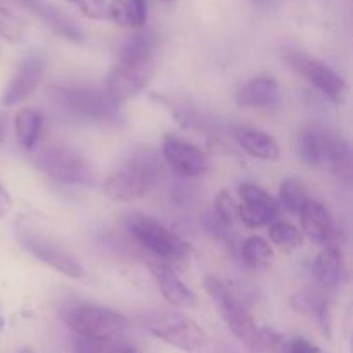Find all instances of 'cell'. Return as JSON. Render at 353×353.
Instances as JSON below:
<instances>
[{"instance_id":"30bf717a","label":"cell","mask_w":353,"mask_h":353,"mask_svg":"<svg viewBox=\"0 0 353 353\" xmlns=\"http://www.w3.org/2000/svg\"><path fill=\"white\" fill-rule=\"evenodd\" d=\"M19 240L24 250H28L34 259L47 264L48 268L55 269L61 274L72 279H78L85 276V268L81 265V262L74 255L69 254L68 250L48 241L47 238H41L38 234L30 233V231L21 230Z\"/></svg>"},{"instance_id":"4dcf8cb0","label":"cell","mask_w":353,"mask_h":353,"mask_svg":"<svg viewBox=\"0 0 353 353\" xmlns=\"http://www.w3.org/2000/svg\"><path fill=\"white\" fill-rule=\"evenodd\" d=\"M69 2L78 7L79 12L88 19H102L107 16L105 0H69Z\"/></svg>"},{"instance_id":"d6986e66","label":"cell","mask_w":353,"mask_h":353,"mask_svg":"<svg viewBox=\"0 0 353 353\" xmlns=\"http://www.w3.org/2000/svg\"><path fill=\"white\" fill-rule=\"evenodd\" d=\"M327 133L323 128L307 126L296 133V154L300 161L309 168H321L324 165L326 155Z\"/></svg>"},{"instance_id":"5b68a950","label":"cell","mask_w":353,"mask_h":353,"mask_svg":"<svg viewBox=\"0 0 353 353\" xmlns=\"http://www.w3.org/2000/svg\"><path fill=\"white\" fill-rule=\"evenodd\" d=\"M128 231L133 240L155 255L157 261L174 269L183 268L188 262V245L159 221L143 214H133L128 219Z\"/></svg>"},{"instance_id":"484cf974","label":"cell","mask_w":353,"mask_h":353,"mask_svg":"<svg viewBox=\"0 0 353 353\" xmlns=\"http://www.w3.org/2000/svg\"><path fill=\"white\" fill-rule=\"evenodd\" d=\"M307 200H309L307 188L300 179H283L281 185H279V203H281L288 212L299 214V210L302 209V205Z\"/></svg>"},{"instance_id":"ac0fdd59","label":"cell","mask_w":353,"mask_h":353,"mask_svg":"<svg viewBox=\"0 0 353 353\" xmlns=\"http://www.w3.org/2000/svg\"><path fill=\"white\" fill-rule=\"evenodd\" d=\"M312 274L324 290L340 288L345 278L343 254L336 245H327L316 257L312 264Z\"/></svg>"},{"instance_id":"5bb4252c","label":"cell","mask_w":353,"mask_h":353,"mask_svg":"<svg viewBox=\"0 0 353 353\" xmlns=\"http://www.w3.org/2000/svg\"><path fill=\"white\" fill-rule=\"evenodd\" d=\"M147 265L150 269L152 278L155 279L162 296L168 300V303H171L174 307H188V309L196 305L195 293L179 279L174 268H171V265L164 264L161 261H152Z\"/></svg>"},{"instance_id":"ffe728a7","label":"cell","mask_w":353,"mask_h":353,"mask_svg":"<svg viewBox=\"0 0 353 353\" xmlns=\"http://www.w3.org/2000/svg\"><path fill=\"white\" fill-rule=\"evenodd\" d=\"M30 9L37 12L48 24V28H52L59 37L65 38L69 41H74V43H81L85 40V33L76 24V21L69 17L68 14L62 12V10H59L57 7L50 6L45 0H38V2L31 3Z\"/></svg>"},{"instance_id":"e0dca14e","label":"cell","mask_w":353,"mask_h":353,"mask_svg":"<svg viewBox=\"0 0 353 353\" xmlns=\"http://www.w3.org/2000/svg\"><path fill=\"white\" fill-rule=\"evenodd\" d=\"M233 138L238 147L252 157L268 162L279 161V157H281V148H279L278 141L265 131L241 126L233 131Z\"/></svg>"},{"instance_id":"cb8c5ba5","label":"cell","mask_w":353,"mask_h":353,"mask_svg":"<svg viewBox=\"0 0 353 353\" xmlns=\"http://www.w3.org/2000/svg\"><path fill=\"white\" fill-rule=\"evenodd\" d=\"M107 16L119 26L143 28L148 10L145 0H110L107 2Z\"/></svg>"},{"instance_id":"6da1fadb","label":"cell","mask_w":353,"mask_h":353,"mask_svg":"<svg viewBox=\"0 0 353 353\" xmlns=\"http://www.w3.org/2000/svg\"><path fill=\"white\" fill-rule=\"evenodd\" d=\"M157 37L138 28L121 47L116 64L105 78V90L117 103L133 99L150 83L155 69Z\"/></svg>"},{"instance_id":"1f68e13d","label":"cell","mask_w":353,"mask_h":353,"mask_svg":"<svg viewBox=\"0 0 353 353\" xmlns=\"http://www.w3.org/2000/svg\"><path fill=\"white\" fill-rule=\"evenodd\" d=\"M281 353H324L317 345L310 343L305 338H292L290 341H286L285 348Z\"/></svg>"},{"instance_id":"8d00e7d4","label":"cell","mask_w":353,"mask_h":353,"mask_svg":"<svg viewBox=\"0 0 353 353\" xmlns=\"http://www.w3.org/2000/svg\"><path fill=\"white\" fill-rule=\"evenodd\" d=\"M23 2H24V3H26V6H28V7H30V6H31V3L38 2V0H23Z\"/></svg>"},{"instance_id":"603a6c76","label":"cell","mask_w":353,"mask_h":353,"mask_svg":"<svg viewBox=\"0 0 353 353\" xmlns=\"http://www.w3.org/2000/svg\"><path fill=\"white\" fill-rule=\"evenodd\" d=\"M41 128H43V116L40 110L23 107L17 110L14 119V130H16V140L23 150L30 152L37 147L40 140Z\"/></svg>"},{"instance_id":"ba28073f","label":"cell","mask_w":353,"mask_h":353,"mask_svg":"<svg viewBox=\"0 0 353 353\" xmlns=\"http://www.w3.org/2000/svg\"><path fill=\"white\" fill-rule=\"evenodd\" d=\"M145 327L154 338L186 353H193L207 345L205 331L185 314L171 312L152 317Z\"/></svg>"},{"instance_id":"836d02e7","label":"cell","mask_w":353,"mask_h":353,"mask_svg":"<svg viewBox=\"0 0 353 353\" xmlns=\"http://www.w3.org/2000/svg\"><path fill=\"white\" fill-rule=\"evenodd\" d=\"M105 353H138L137 348L130 343H116L112 347H109Z\"/></svg>"},{"instance_id":"74e56055","label":"cell","mask_w":353,"mask_h":353,"mask_svg":"<svg viewBox=\"0 0 353 353\" xmlns=\"http://www.w3.org/2000/svg\"><path fill=\"white\" fill-rule=\"evenodd\" d=\"M2 327H3V321H2V317H0V331H2Z\"/></svg>"},{"instance_id":"f1b7e54d","label":"cell","mask_w":353,"mask_h":353,"mask_svg":"<svg viewBox=\"0 0 353 353\" xmlns=\"http://www.w3.org/2000/svg\"><path fill=\"white\" fill-rule=\"evenodd\" d=\"M214 216L224 224H230L233 226L234 221L238 219V203L234 202V199L231 196L230 192H221L216 199V210H214Z\"/></svg>"},{"instance_id":"f546056e","label":"cell","mask_w":353,"mask_h":353,"mask_svg":"<svg viewBox=\"0 0 353 353\" xmlns=\"http://www.w3.org/2000/svg\"><path fill=\"white\" fill-rule=\"evenodd\" d=\"M110 340L85 336V334H72V352L74 353H105Z\"/></svg>"},{"instance_id":"d6a6232c","label":"cell","mask_w":353,"mask_h":353,"mask_svg":"<svg viewBox=\"0 0 353 353\" xmlns=\"http://www.w3.org/2000/svg\"><path fill=\"white\" fill-rule=\"evenodd\" d=\"M10 207H12V200H10V195L7 193V190L3 188L2 183H0V219L9 214Z\"/></svg>"},{"instance_id":"8992f818","label":"cell","mask_w":353,"mask_h":353,"mask_svg":"<svg viewBox=\"0 0 353 353\" xmlns=\"http://www.w3.org/2000/svg\"><path fill=\"white\" fill-rule=\"evenodd\" d=\"M34 165L61 185L88 186L93 183V168L88 159L69 147H47L38 152Z\"/></svg>"},{"instance_id":"d590c367","label":"cell","mask_w":353,"mask_h":353,"mask_svg":"<svg viewBox=\"0 0 353 353\" xmlns=\"http://www.w3.org/2000/svg\"><path fill=\"white\" fill-rule=\"evenodd\" d=\"M2 140H3V123L0 121V143H2Z\"/></svg>"},{"instance_id":"44dd1931","label":"cell","mask_w":353,"mask_h":353,"mask_svg":"<svg viewBox=\"0 0 353 353\" xmlns=\"http://www.w3.org/2000/svg\"><path fill=\"white\" fill-rule=\"evenodd\" d=\"M292 307L302 316L316 319L323 333L331 336V323H333V314H331V302L317 293L300 292L292 296Z\"/></svg>"},{"instance_id":"d4e9b609","label":"cell","mask_w":353,"mask_h":353,"mask_svg":"<svg viewBox=\"0 0 353 353\" xmlns=\"http://www.w3.org/2000/svg\"><path fill=\"white\" fill-rule=\"evenodd\" d=\"M241 261L252 269H261L271 262L272 259V248L264 238L261 236H250L241 243L240 248Z\"/></svg>"},{"instance_id":"f35d334b","label":"cell","mask_w":353,"mask_h":353,"mask_svg":"<svg viewBox=\"0 0 353 353\" xmlns=\"http://www.w3.org/2000/svg\"><path fill=\"white\" fill-rule=\"evenodd\" d=\"M164 2H174V0H164Z\"/></svg>"},{"instance_id":"7402d4cb","label":"cell","mask_w":353,"mask_h":353,"mask_svg":"<svg viewBox=\"0 0 353 353\" xmlns=\"http://www.w3.org/2000/svg\"><path fill=\"white\" fill-rule=\"evenodd\" d=\"M324 165H327L341 181H352V150L348 141L341 134L327 133Z\"/></svg>"},{"instance_id":"3957f363","label":"cell","mask_w":353,"mask_h":353,"mask_svg":"<svg viewBox=\"0 0 353 353\" xmlns=\"http://www.w3.org/2000/svg\"><path fill=\"white\" fill-rule=\"evenodd\" d=\"M50 95L61 109L88 123H116L119 121V105L105 88L95 85H54Z\"/></svg>"},{"instance_id":"8fae6325","label":"cell","mask_w":353,"mask_h":353,"mask_svg":"<svg viewBox=\"0 0 353 353\" xmlns=\"http://www.w3.org/2000/svg\"><path fill=\"white\" fill-rule=\"evenodd\" d=\"M45 69H47V62H45L41 55L33 54L23 59V62L17 65L12 78L9 79L6 90H3L2 100H0L2 105L12 107L30 99L34 93V90L40 86Z\"/></svg>"},{"instance_id":"7c38bea8","label":"cell","mask_w":353,"mask_h":353,"mask_svg":"<svg viewBox=\"0 0 353 353\" xmlns=\"http://www.w3.org/2000/svg\"><path fill=\"white\" fill-rule=\"evenodd\" d=\"M240 196L243 202L238 205V219L247 228L257 230L269 226L278 216L279 205L261 186L243 183L240 185Z\"/></svg>"},{"instance_id":"7a4b0ae2","label":"cell","mask_w":353,"mask_h":353,"mask_svg":"<svg viewBox=\"0 0 353 353\" xmlns=\"http://www.w3.org/2000/svg\"><path fill=\"white\" fill-rule=\"evenodd\" d=\"M165 176L164 162L154 150L131 154L103 181V193L116 202H133L157 188Z\"/></svg>"},{"instance_id":"4fadbf2b","label":"cell","mask_w":353,"mask_h":353,"mask_svg":"<svg viewBox=\"0 0 353 353\" xmlns=\"http://www.w3.org/2000/svg\"><path fill=\"white\" fill-rule=\"evenodd\" d=\"M162 159L165 161V164L171 165L172 171L178 172L183 178L202 176L209 169V159L202 148L176 137L164 138Z\"/></svg>"},{"instance_id":"52a82bcc","label":"cell","mask_w":353,"mask_h":353,"mask_svg":"<svg viewBox=\"0 0 353 353\" xmlns=\"http://www.w3.org/2000/svg\"><path fill=\"white\" fill-rule=\"evenodd\" d=\"M62 321L72 331V334H85L102 340H112L128 326L124 314L93 303H76L68 307L62 314Z\"/></svg>"},{"instance_id":"2e32d148","label":"cell","mask_w":353,"mask_h":353,"mask_svg":"<svg viewBox=\"0 0 353 353\" xmlns=\"http://www.w3.org/2000/svg\"><path fill=\"white\" fill-rule=\"evenodd\" d=\"M281 102L279 85L272 76H257L236 93V103L245 109H272Z\"/></svg>"},{"instance_id":"e575fe53","label":"cell","mask_w":353,"mask_h":353,"mask_svg":"<svg viewBox=\"0 0 353 353\" xmlns=\"http://www.w3.org/2000/svg\"><path fill=\"white\" fill-rule=\"evenodd\" d=\"M17 353H34V352H33V348H30V347H24V348H21V350L17 352Z\"/></svg>"},{"instance_id":"9c48e42d","label":"cell","mask_w":353,"mask_h":353,"mask_svg":"<svg viewBox=\"0 0 353 353\" xmlns=\"http://www.w3.org/2000/svg\"><path fill=\"white\" fill-rule=\"evenodd\" d=\"M286 61L300 76H303L314 88L319 90L331 102H345L348 95L347 81L338 72H334L330 65L324 64L319 59L302 54V52H292V54L286 55Z\"/></svg>"},{"instance_id":"83f0119b","label":"cell","mask_w":353,"mask_h":353,"mask_svg":"<svg viewBox=\"0 0 353 353\" xmlns=\"http://www.w3.org/2000/svg\"><path fill=\"white\" fill-rule=\"evenodd\" d=\"M0 37L10 43H19L24 37L23 21L2 6H0Z\"/></svg>"},{"instance_id":"4316f807","label":"cell","mask_w":353,"mask_h":353,"mask_svg":"<svg viewBox=\"0 0 353 353\" xmlns=\"http://www.w3.org/2000/svg\"><path fill=\"white\" fill-rule=\"evenodd\" d=\"M269 238L274 245L279 248H286V250H295L303 245V233L295 228L293 224L285 223V221H272L269 224Z\"/></svg>"},{"instance_id":"277c9868","label":"cell","mask_w":353,"mask_h":353,"mask_svg":"<svg viewBox=\"0 0 353 353\" xmlns=\"http://www.w3.org/2000/svg\"><path fill=\"white\" fill-rule=\"evenodd\" d=\"M203 288L209 293L210 299L219 309L221 316L224 317L226 324L230 326L231 333L238 338L243 345H247L252 352L261 350V327L252 317L247 302L233 292L228 283L216 276H207L203 281Z\"/></svg>"},{"instance_id":"9a60e30c","label":"cell","mask_w":353,"mask_h":353,"mask_svg":"<svg viewBox=\"0 0 353 353\" xmlns=\"http://www.w3.org/2000/svg\"><path fill=\"white\" fill-rule=\"evenodd\" d=\"M299 216L305 236L319 245H333L336 228H334V221L330 210L323 203L316 202V200H307L302 209L299 210Z\"/></svg>"}]
</instances>
